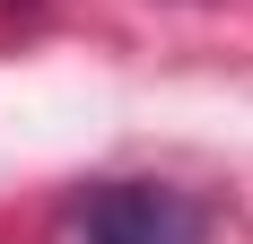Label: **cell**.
Instances as JSON below:
<instances>
[{"label":"cell","mask_w":253,"mask_h":244,"mask_svg":"<svg viewBox=\"0 0 253 244\" xmlns=\"http://www.w3.org/2000/svg\"><path fill=\"white\" fill-rule=\"evenodd\" d=\"M79 244H201V209L166 183H105L79 209Z\"/></svg>","instance_id":"cell-1"}]
</instances>
